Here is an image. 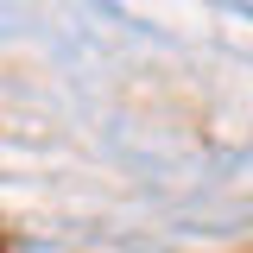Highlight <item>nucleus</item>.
<instances>
[]
</instances>
